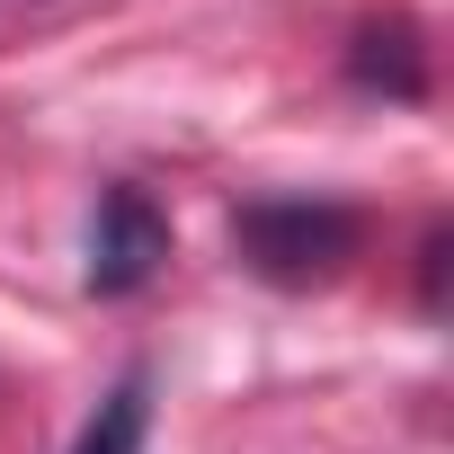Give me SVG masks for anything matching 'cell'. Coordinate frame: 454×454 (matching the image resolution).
Wrapping results in <instances>:
<instances>
[{"instance_id":"cell-4","label":"cell","mask_w":454,"mask_h":454,"mask_svg":"<svg viewBox=\"0 0 454 454\" xmlns=\"http://www.w3.org/2000/svg\"><path fill=\"white\" fill-rule=\"evenodd\" d=\"M143 436H152V374H116V392L90 410L72 454H143Z\"/></svg>"},{"instance_id":"cell-2","label":"cell","mask_w":454,"mask_h":454,"mask_svg":"<svg viewBox=\"0 0 454 454\" xmlns=\"http://www.w3.org/2000/svg\"><path fill=\"white\" fill-rule=\"evenodd\" d=\"M169 259V223L143 187H107L90 214V294H143Z\"/></svg>"},{"instance_id":"cell-1","label":"cell","mask_w":454,"mask_h":454,"mask_svg":"<svg viewBox=\"0 0 454 454\" xmlns=\"http://www.w3.org/2000/svg\"><path fill=\"white\" fill-rule=\"evenodd\" d=\"M232 241H241V259L268 286H321V277H339L356 259L365 223L348 205H330V196H250Z\"/></svg>"},{"instance_id":"cell-3","label":"cell","mask_w":454,"mask_h":454,"mask_svg":"<svg viewBox=\"0 0 454 454\" xmlns=\"http://www.w3.org/2000/svg\"><path fill=\"white\" fill-rule=\"evenodd\" d=\"M348 72H356V90L419 98V90H427V45H419V27H410V19H383V27H356Z\"/></svg>"}]
</instances>
